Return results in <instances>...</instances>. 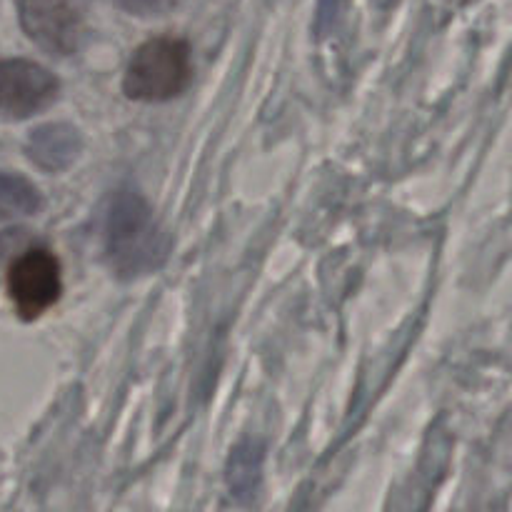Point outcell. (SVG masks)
Listing matches in <instances>:
<instances>
[{"mask_svg":"<svg viewBox=\"0 0 512 512\" xmlns=\"http://www.w3.org/2000/svg\"><path fill=\"white\" fill-rule=\"evenodd\" d=\"M170 255V235L148 200L135 190H118L105 220V260L120 280L158 273Z\"/></svg>","mask_w":512,"mask_h":512,"instance_id":"obj_1","label":"cell"},{"mask_svg":"<svg viewBox=\"0 0 512 512\" xmlns=\"http://www.w3.org/2000/svg\"><path fill=\"white\" fill-rule=\"evenodd\" d=\"M193 80V53L180 38L160 35L135 48L125 65L123 93L138 103H165L185 93Z\"/></svg>","mask_w":512,"mask_h":512,"instance_id":"obj_2","label":"cell"},{"mask_svg":"<svg viewBox=\"0 0 512 512\" xmlns=\"http://www.w3.org/2000/svg\"><path fill=\"white\" fill-rule=\"evenodd\" d=\"M5 288L15 313L23 320H38L63 295V268L53 250L30 248L10 263Z\"/></svg>","mask_w":512,"mask_h":512,"instance_id":"obj_3","label":"cell"},{"mask_svg":"<svg viewBox=\"0 0 512 512\" xmlns=\"http://www.w3.org/2000/svg\"><path fill=\"white\" fill-rule=\"evenodd\" d=\"M20 25L50 55L78 53L85 38L88 0H18Z\"/></svg>","mask_w":512,"mask_h":512,"instance_id":"obj_4","label":"cell"},{"mask_svg":"<svg viewBox=\"0 0 512 512\" xmlns=\"http://www.w3.org/2000/svg\"><path fill=\"white\" fill-rule=\"evenodd\" d=\"M60 83L48 68L25 58L0 60V120H28L55 103Z\"/></svg>","mask_w":512,"mask_h":512,"instance_id":"obj_5","label":"cell"},{"mask_svg":"<svg viewBox=\"0 0 512 512\" xmlns=\"http://www.w3.org/2000/svg\"><path fill=\"white\" fill-rule=\"evenodd\" d=\"M28 158L33 160L38 168L48 170V173H58L73 165L83 150V138L78 130L68 123H50L35 130L28 138Z\"/></svg>","mask_w":512,"mask_h":512,"instance_id":"obj_6","label":"cell"},{"mask_svg":"<svg viewBox=\"0 0 512 512\" xmlns=\"http://www.w3.org/2000/svg\"><path fill=\"white\" fill-rule=\"evenodd\" d=\"M40 205H43V198L30 180L15 173H0V223L35 215Z\"/></svg>","mask_w":512,"mask_h":512,"instance_id":"obj_7","label":"cell"},{"mask_svg":"<svg viewBox=\"0 0 512 512\" xmlns=\"http://www.w3.org/2000/svg\"><path fill=\"white\" fill-rule=\"evenodd\" d=\"M260 478V453L253 450V445H240L230 458L228 468V485L238 495H250L258 485Z\"/></svg>","mask_w":512,"mask_h":512,"instance_id":"obj_8","label":"cell"},{"mask_svg":"<svg viewBox=\"0 0 512 512\" xmlns=\"http://www.w3.org/2000/svg\"><path fill=\"white\" fill-rule=\"evenodd\" d=\"M120 10L138 18H158V15L173 13L185 0H113Z\"/></svg>","mask_w":512,"mask_h":512,"instance_id":"obj_9","label":"cell"}]
</instances>
